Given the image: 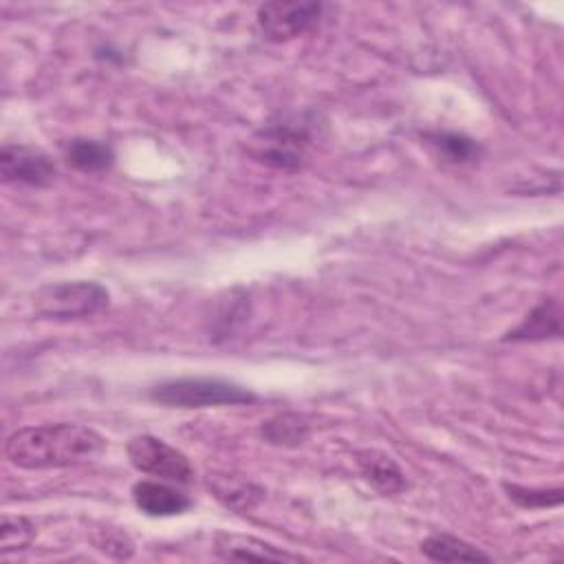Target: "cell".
I'll list each match as a JSON object with an SVG mask.
<instances>
[{
  "mask_svg": "<svg viewBox=\"0 0 564 564\" xmlns=\"http://www.w3.org/2000/svg\"><path fill=\"white\" fill-rule=\"evenodd\" d=\"M104 448V437L93 428L80 424H49L14 433L5 444V457L23 470H49L93 461Z\"/></svg>",
  "mask_w": 564,
  "mask_h": 564,
  "instance_id": "obj_1",
  "label": "cell"
},
{
  "mask_svg": "<svg viewBox=\"0 0 564 564\" xmlns=\"http://www.w3.org/2000/svg\"><path fill=\"white\" fill-rule=\"evenodd\" d=\"M150 400L168 408H217L243 406L256 398L239 384L212 378H183L154 387Z\"/></svg>",
  "mask_w": 564,
  "mask_h": 564,
  "instance_id": "obj_2",
  "label": "cell"
},
{
  "mask_svg": "<svg viewBox=\"0 0 564 564\" xmlns=\"http://www.w3.org/2000/svg\"><path fill=\"white\" fill-rule=\"evenodd\" d=\"M108 291L97 283H58L43 287L36 298L34 307L36 313L51 320H78L100 313L108 307Z\"/></svg>",
  "mask_w": 564,
  "mask_h": 564,
  "instance_id": "obj_3",
  "label": "cell"
},
{
  "mask_svg": "<svg viewBox=\"0 0 564 564\" xmlns=\"http://www.w3.org/2000/svg\"><path fill=\"white\" fill-rule=\"evenodd\" d=\"M128 459L139 472L170 481V483L185 485V483H191L195 476V470L183 452H179L176 448H172L165 441L150 437V435L135 437L128 444Z\"/></svg>",
  "mask_w": 564,
  "mask_h": 564,
  "instance_id": "obj_4",
  "label": "cell"
},
{
  "mask_svg": "<svg viewBox=\"0 0 564 564\" xmlns=\"http://www.w3.org/2000/svg\"><path fill=\"white\" fill-rule=\"evenodd\" d=\"M322 10L320 3H267L258 10V30L272 43L293 41L320 21Z\"/></svg>",
  "mask_w": 564,
  "mask_h": 564,
  "instance_id": "obj_5",
  "label": "cell"
},
{
  "mask_svg": "<svg viewBox=\"0 0 564 564\" xmlns=\"http://www.w3.org/2000/svg\"><path fill=\"white\" fill-rule=\"evenodd\" d=\"M309 137L291 126H269L261 130L250 146V152L254 154L256 161L272 165V168H283L291 170L298 168L304 159Z\"/></svg>",
  "mask_w": 564,
  "mask_h": 564,
  "instance_id": "obj_6",
  "label": "cell"
},
{
  "mask_svg": "<svg viewBox=\"0 0 564 564\" xmlns=\"http://www.w3.org/2000/svg\"><path fill=\"white\" fill-rule=\"evenodd\" d=\"M0 170H3V179L8 183H21V185H34L43 187L49 185L56 176L54 161L30 146H5L0 152Z\"/></svg>",
  "mask_w": 564,
  "mask_h": 564,
  "instance_id": "obj_7",
  "label": "cell"
},
{
  "mask_svg": "<svg viewBox=\"0 0 564 564\" xmlns=\"http://www.w3.org/2000/svg\"><path fill=\"white\" fill-rule=\"evenodd\" d=\"M133 500L135 505L148 514V516H179L191 509L193 500L187 498L183 492L165 485V483H157V481H141L133 487Z\"/></svg>",
  "mask_w": 564,
  "mask_h": 564,
  "instance_id": "obj_8",
  "label": "cell"
},
{
  "mask_svg": "<svg viewBox=\"0 0 564 564\" xmlns=\"http://www.w3.org/2000/svg\"><path fill=\"white\" fill-rule=\"evenodd\" d=\"M357 465L364 479L384 496H393L406 490V476L402 468L384 452H378V450L357 452Z\"/></svg>",
  "mask_w": 564,
  "mask_h": 564,
  "instance_id": "obj_9",
  "label": "cell"
},
{
  "mask_svg": "<svg viewBox=\"0 0 564 564\" xmlns=\"http://www.w3.org/2000/svg\"><path fill=\"white\" fill-rule=\"evenodd\" d=\"M217 551L226 560H258V562H298L300 555L280 551L263 540L245 536H219Z\"/></svg>",
  "mask_w": 564,
  "mask_h": 564,
  "instance_id": "obj_10",
  "label": "cell"
},
{
  "mask_svg": "<svg viewBox=\"0 0 564 564\" xmlns=\"http://www.w3.org/2000/svg\"><path fill=\"white\" fill-rule=\"evenodd\" d=\"M557 335H560V302L544 300L525 318V322L518 329L509 333L507 339L533 342V339L557 337Z\"/></svg>",
  "mask_w": 564,
  "mask_h": 564,
  "instance_id": "obj_11",
  "label": "cell"
},
{
  "mask_svg": "<svg viewBox=\"0 0 564 564\" xmlns=\"http://www.w3.org/2000/svg\"><path fill=\"white\" fill-rule=\"evenodd\" d=\"M422 553L435 562H490V555L448 533H435L422 542Z\"/></svg>",
  "mask_w": 564,
  "mask_h": 564,
  "instance_id": "obj_12",
  "label": "cell"
},
{
  "mask_svg": "<svg viewBox=\"0 0 564 564\" xmlns=\"http://www.w3.org/2000/svg\"><path fill=\"white\" fill-rule=\"evenodd\" d=\"M65 159L80 172H102L113 165L115 152L102 141L73 139L65 146Z\"/></svg>",
  "mask_w": 564,
  "mask_h": 564,
  "instance_id": "obj_13",
  "label": "cell"
},
{
  "mask_svg": "<svg viewBox=\"0 0 564 564\" xmlns=\"http://www.w3.org/2000/svg\"><path fill=\"white\" fill-rule=\"evenodd\" d=\"M307 435L309 424L298 415H283L263 426V437L274 446H298Z\"/></svg>",
  "mask_w": 564,
  "mask_h": 564,
  "instance_id": "obj_14",
  "label": "cell"
},
{
  "mask_svg": "<svg viewBox=\"0 0 564 564\" xmlns=\"http://www.w3.org/2000/svg\"><path fill=\"white\" fill-rule=\"evenodd\" d=\"M34 536H36V529L27 518L5 516L3 527H0V551L3 553L23 551L32 544Z\"/></svg>",
  "mask_w": 564,
  "mask_h": 564,
  "instance_id": "obj_15",
  "label": "cell"
},
{
  "mask_svg": "<svg viewBox=\"0 0 564 564\" xmlns=\"http://www.w3.org/2000/svg\"><path fill=\"white\" fill-rule=\"evenodd\" d=\"M217 492L219 498L234 509H252L263 498V492L250 483H239L237 487H230V483L226 481V485H219Z\"/></svg>",
  "mask_w": 564,
  "mask_h": 564,
  "instance_id": "obj_16",
  "label": "cell"
},
{
  "mask_svg": "<svg viewBox=\"0 0 564 564\" xmlns=\"http://www.w3.org/2000/svg\"><path fill=\"white\" fill-rule=\"evenodd\" d=\"M509 492V498L516 500L520 507H553L562 503V490H553V492H540V490H527V487H518V485H505Z\"/></svg>",
  "mask_w": 564,
  "mask_h": 564,
  "instance_id": "obj_17",
  "label": "cell"
},
{
  "mask_svg": "<svg viewBox=\"0 0 564 564\" xmlns=\"http://www.w3.org/2000/svg\"><path fill=\"white\" fill-rule=\"evenodd\" d=\"M435 143L444 150L448 161H454V163L472 161L479 154V146L463 135H439Z\"/></svg>",
  "mask_w": 564,
  "mask_h": 564,
  "instance_id": "obj_18",
  "label": "cell"
}]
</instances>
